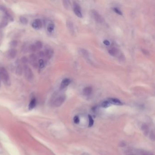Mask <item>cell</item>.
Listing matches in <instances>:
<instances>
[{"mask_svg":"<svg viewBox=\"0 0 155 155\" xmlns=\"http://www.w3.org/2000/svg\"><path fill=\"white\" fill-rule=\"evenodd\" d=\"M108 101L111 104L115 105H122V102L120 101L117 98H109L108 100Z\"/></svg>","mask_w":155,"mask_h":155,"instance_id":"10","label":"cell"},{"mask_svg":"<svg viewBox=\"0 0 155 155\" xmlns=\"http://www.w3.org/2000/svg\"><path fill=\"white\" fill-rule=\"evenodd\" d=\"M92 15L95 20L97 23H102L104 22V19L102 17V15L97 10H92Z\"/></svg>","mask_w":155,"mask_h":155,"instance_id":"4","label":"cell"},{"mask_svg":"<svg viewBox=\"0 0 155 155\" xmlns=\"http://www.w3.org/2000/svg\"><path fill=\"white\" fill-rule=\"evenodd\" d=\"M16 51L15 49H11L8 51V56L10 58H14L16 56Z\"/></svg>","mask_w":155,"mask_h":155,"instance_id":"12","label":"cell"},{"mask_svg":"<svg viewBox=\"0 0 155 155\" xmlns=\"http://www.w3.org/2000/svg\"><path fill=\"white\" fill-rule=\"evenodd\" d=\"M63 5L64 6L65 8H66V9H69V8L70 7V1L68 0H63Z\"/></svg>","mask_w":155,"mask_h":155,"instance_id":"24","label":"cell"},{"mask_svg":"<svg viewBox=\"0 0 155 155\" xmlns=\"http://www.w3.org/2000/svg\"><path fill=\"white\" fill-rule=\"evenodd\" d=\"M142 129L146 136H147L148 133V127L146 125H143L142 127Z\"/></svg>","mask_w":155,"mask_h":155,"instance_id":"19","label":"cell"},{"mask_svg":"<svg viewBox=\"0 0 155 155\" xmlns=\"http://www.w3.org/2000/svg\"><path fill=\"white\" fill-rule=\"evenodd\" d=\"M92 88L91 87H86L83 90V93L85 96H89L92 94Z\"/></svg>","mask_w":155,"mask_h":155,"instance_id":"11","label":"cell"},{"mask_svg":"<svg viewBox=\"0 0 155 155\" xmlns=\"http://www.w3.org/2000/svg\"><path fill=\"white\" fill-rule=\"evenodd\" d=\"M111 104L109 102L108 100H107V101H105L102 103V107L103 108H107V107H109L111 106Z\"/></svg>","mask_w":155,"mask_h":155,"instance_id":"21","label":"cell"},{"mask_svg":"<svg viewBox=\"0 0 155 155\" xmlns=\"http://www.w3.org/2000/svg\"><path fill=\"white\" fill-rule=\"evenodd\" d=\"M88 120H89V127H92L94 124V120L92 117L91 115H88Z\"/></svg>","mask_w":155,"mask_h":155,"instance_id":"23","label":"cell"},{"mask_svg":"<svg viewBox=\"0 0 155 155\" xmlns=\"http://www.w3.org/2000/svg\"><path fill=\"white\" fill-rule=\"evenodd\" d=\"M103 43L106 46H109L110 45V42L109 41L107 40H105L103 41Z\"/></svg>","mask_w":155,"mask_h":155,"instance_id":"31","label":"cell"},{"mask_svg":"<svg viewBox=\"0 0 155 155\" xmlns=\"http://www.w3.org/2000/svg\"><path fill=\"white\" fill-rule=\"evenodd\" d=\"M80 52L81 53V55L86 58H87L89 57V53L87 52V51H86V50H84L83 49H81L80 50Z\"/></svg>","mask_w":155,"mask_h":155,"instance_id":"18","label":"cell"},{"mask_svg":"<svg viewBox=\"0 0 155 155\" xmlns=\"http://www.w3.org/2000/svg\"><path fill=\"white\" fill-rule=\"evenodd\" d=\"M73 121H74V122L76 124H78L79 122H80V119H79V117L76 116L74 117V119H73Z\"/></svg>","mask_w":155,"mask_h":155,"instance_id":"29","label":"cell"},{"mask_svg":"<svg viewBox=\"0 0 155 155\" xmlns=\"http://www.w3.org/2000/svg\"><path fill=\"white\" fill-rule=\"evenodd\" d=\"M67 26L68 29L69 31L71 33H74V26L73 25V23L71 22V21L68 20L67 21Z\"/></svg>","mask_w":155,"mask_h":155,"instance_id":"13","label":"cell"},{"mask_svg":"<svg viewBox=\"0 0 155 155\" xmlns=\"http://www.w3.org/2000/svg\"><path fill=\"white\" fill-rule=\"evenodd\" d=\"M108 52L111 55L113 56H115L117 55L118 51L117 49L115 48V47H113V48L110 49L108 51Z\"/></svg>","mask_w":155,"mask_h":155,"instance_id":"15","label":"cell"},{"mask_svg":"<svg viewBox=\"0 0 155 155\" xmlns=\"http://www.w3.org/2000/svg\"><path fill=\"white\" fill-rule=\"evenodd\" d=\"M66 100V96L64 95H61L56 97L52 102V105L54 107H60L65 102Z\"/></svg>","mask_w":155,"mask_h":155,"instance_id":"2","label":"cell"},{"mask_svg":"<svg viewBox=\"0 0 155 155\" xmlns=\"http://www.w3.org/2000/svg\"><path fill=\"white\" fill-rule=\"evenodd\" d=\"M70 83H71L70 79H69V78L64 79L61 81L60 88L61 90H63L67 87L70 84Z\"/></svg>","mask_w":155,"mask_h":155,"instance_id":"7","label":"cell"},{"mask_svg":"<svg viewBox=\"0 0 155 155\" xmlns=\"http://www.w3.org/2000/svg\"><path fill=\"white\" fill-rule=\"evenodd\" d=\"M113 10L117 14L119 15H122V11L121 10H119L118 9H117V8H115L113 9Z\"/></svg>","mask_w":155,"mask_h":155,"instance_id":"27","label":"cell"},{"mask_svg":"<svg viewBox=\"0 0 155 155\" xmlns=\"http://www.w3.org/2000/svg\"><path fill=\"white\" fill-rule=\"evenodd\" d=\"M150 138H151V139L153 141H154L155 140V134H154V132H152V133L151 134V136H150Z\"/></svg>","mask_w":155,"mask_h":155,"instance_id":"30","label":"cell"},{"mask_svg":"<svg viewBox=\"0 0 155 155\" xmlns=\"http://www.w3.org/2000/svg\"><path fill=\"white\" fill-rule=\"evenodd\" d=\"M23 69L20 64H18L16 68V74L18 76H21L22 73Z\"/></svg>","mask_w":155,"mask_h":155,"instance_id":"16","label":"cell"},{"mask_svg":"<svg viewBox=\"0 0 155 155\" xmlns=\"http://www.w3.org/2000/svg\"><path fill=\"white\" fill-rule=\"evenodd\" d=\"M31 26L35 29L39 30L42 27V23L41 20L37 19L33 20L31 24Z\"/></svg>","mask_w":155,"mask_h":155,"instance_id":"6","label":"cell"},{"mask_svg":"<svg viewBox=\"0 0 155 155\" xmlns=\"http://www.w3.org/2000/svg\"><path fill=\"white\" fill-rule=\"evenodd\" d=\"M152 155V154H151V155Z\"/></svg>","mask_w":155,"mask_h":155,"instance_id":"35","label":"cell"},{"mask_svg":"<svg viewBox=\"0 0 155 155\" xmlns=\"http://www.w3.org/2000/svg\"><path fill=\"white\" fill-rule=\"evenodd\" d=\"M73 11L75 15L79 18L82 17L81 9L79 4L75 1L73 2Z\"/></svg>","mask_w":155,"mask_h":155,"instance_id":"5","label":"cell"},{"mask_svg":"<svg viewBox=\"0 0 155 155\" xmlns=\"http://www.w3.org/2000/svg\"><path fill=\"white\" fill-rule=\"evenodd\" d=\"M35 46V47L36 49V50H40V49L42 48L43 45H42V43L41 41H37V42H36Z\"/></svg>","mask_w":155,"mask_h":155,"instance_id":"20","label":"cell"},{"mask_svg":"<svg viewBox=\"0 0 155 155\" xmlns=\"http://www.w3.org/2000/svg\"><path fill=\"white\" fill-rule=\"evenodd\" d=\"M29 50L31 52H35L36 51V49L35 45H32L30 46Z\"/></svg>","mask_w":155,"mask_h":155,"instance_id":"26","label":"cell"},{"mask_svg":"<svg viewBox=\"0 0 155 155\" xmlns=\"http://www.w3.org/2000/svg\"><path fill=\"white\" fill-rule=\"evenodd\" d=\"M36 100L35 98H33L31 100V102L29 105V107H28L29 109H33V108H34V107H36Z\"/></svg>","mask_w":155,"mask_h":155,"instance_id":"14","label":"cell"},{"mask_svg":"<svg viewBox=\"0 0 155 155\" xmlns=\"http://www.w3.org/2000/svg\"><path fill=\"white\" fill-rule=\"evenodd\" d=\"M30 61L31 62V63L32 64V65H33V66H37V64L36 63V61H37V56L35 54H31L30 57Z\"/></svg>","mask_w":155,"mask_h":155,"instance_id":"9","label":"cell"},{"mask_svg":"<svg viewBox=\"0 0 155 155\" xmlns=\"http://www.w3.org/2000/svg\"><path fill=\"white\" fill-rule=\"evenodd\" d=\"M0 83H1V79H0Z\"/></svg>","mask_w":155,"mask_h":155,"instance_id":"34","label":"cell"},{"mask_svg":"<svg viewBox=\"0 0 155 155\" xmlns=\"http://www.w3.org/2000/svg\"><path fill=\"white\" fill-rule=\"evenodd\" d=\"M17 41H13L10 42V46L12 47H15L17 46Z\"/></svg>","mask_w":155,"mask_h":155,"instance_id":"28","label":"cell"},{"mask_svg":"<svg viewBox=\"0 0 155 155\" xmlns=\"http://www.w3.org/2000/svg\"><path fill=\"white\" fill-rule=\"evenodd\" d=\"M21 61L23 63H26L27 62V59L26 57H23L21 59Z\"/></svg>","mask_w":155,"mask_h":155,"instance_id":"32","label":"cell"},{"mask_svg":"<svg viewBox=\"0 0 155 155\" xmlns=\"http://www.w3.org/2000/svg\"><path fill=\"white\" fill-rule=\"evenodd\" d=\"M53 51L50 48H47L45 50L44 55L46 56V57L47 59L51 58V57L53 56Z\"/></svg>","mask_w":155,"mask_h":155,"instance_id":"8","label":"cell"},{"mask_svg":"<svg viewBox=\"0 0 155 155\" xmlns=\"http://www.w3.org/2000/svg\"><path fill=\"white\" fill-rule=\"evenodd\" d=\"M39 63V66L40 69L43 68L45 66V62L43 60L41 59L38 61Z\"/></svg>","mask_w":155,"mask_h":155,"instance_id":"25","label":"cell"},{"mask_svg":"<svg viewBox=\"0 0 155 155\" xmlns=\"http://www.w3.org/2000/svg\"><path fill=\"white\" fill-rule=\"evenodd\" d=\"M0 78L4 84L9 86L10 84V78L8 72L4 67H0Z\"/></svg>","mask_w":155,"mask_h":155,"instance_id":"1","label":"cell"},{"mask_svg":"<svg viewBox=\"0 0 155 155\" xmlns=\"http://www.w3.org/2000/svg\"><path fill=\"white\" fill-rule=\"evenodd\" d=\"M20 22L24 25L27 24V23L28 22V20L27 18H25L24 16H20Z\"/></svg>","mask_w":155,"mask_h":155,"instance_id":"22","label":"cell"},{"mask_svg":"<svg viewBox=\"0 0 155 155\" xmlns=\"http://www.w3.org/2000/svg\"><path fill=\"white\" fill-rule=\"evenodd\" d=\"M23 71L25 78L29 81H32L33 80L34 75L31 68L27 65H25L24 66Z\"/></svg>","mask_w":155,"mask_h":155,"instance_id":"3","label":"cell"},{"mask_svg":"<svg viewBox=\"0 0 155 155\" xmlns=\"http://www.w3.org/2000/svg\"><path fill=\"white\" fill-rule=\"evenodd\" d=\"M55 28V25L53 23H51L49 24L48 25L47 27V30L50 33H51L54 30Z\"/></svg>","mask_w":155,"mask_h":155,"instance_id":"17","label":"cell"},{"mask_svg":"<svg viewBox=\"0 0 155 155\" xmlns=\"http://www.w3.org/2000/svg\"><path fill=\"white\" fill-rule=\"evenodd\" d=\"M38 56H39V57H41V58L43 57L44 56H45L44 55V53L42 52H40L38 54Z\"/></svg>","mask_w":155,"mask_h":155,"instance_id":"33","label":"cell"}]
</instances>
